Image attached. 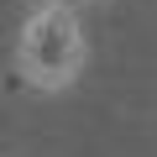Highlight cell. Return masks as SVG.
Returning <instances> with one entry per match:
<instances>
[{
    "mask_svg": "<svg viewBox=\"0 0 157 157\" xmlns=\"http://www.w3.org/2000/svg\"><path fill=\"white\" fill-rule=\"evenodd\" d=\"M89 63V37H84V16L63 0L37 6L21 32H16V73L21 84L37 94H63L78 84V73Z\"/></svg>",
    "mask_w": 157,
    "mask_h": 157,
    "instance_id": "cell-1",
    "label": "cell"
}]
</instances>
